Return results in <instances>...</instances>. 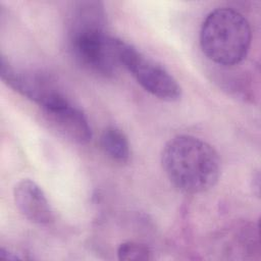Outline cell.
<instances>
[{
  "instance_id": "1",
  "label": "cell",
  "mask_w": 261,
  "mask_h": 261,
  "mask_svg": "<svg viewBox=\"0 0 261 261\" xmlns=\"http://www.w3.org/2000/svg\"><path fill=\"white\" fill-rule=\"evenodd\" d=\"M69 47L89 71L111 76L119 65L115 38L105 33V11L99 1H80L73 5L68 25Z\"/></svg>"
},
{
  "instance_id": "2",
  "label": "cell",
  "mask_w": 261,
  "mask_h": 261,
  "mask_svg": "<svg viewBox=\"0 0 261 261\" xmlns=\"http://www.w3.org/2000/svg\"><path fill=\"white\" fill-rule=\"evenodd\" d=\"M161 164L169 181L186 194L208 191L220 175V159L215 149L188 135L176 136L165 144Z\"/></svg>"
},
{
  "instance_id": "3",
  "label": "cell",
  "mask_w": 261,
  "mask_h": 261,
  "mask_svg": "<svg viewBox=\"0 0 261 261\" xmlns=\"http://www.w3.org/2000/svg\"><path fill=\"white\" fill-rule=\"evenodd\" d=\"M252 33L247 18L239 11L221 7L211 11L200 30V45L208 59L222 66L240 63L247 56Z\"/></svg>"
},
{
  "instance_id": "4",
  "label": "cell",
  "mask_w": 261,
  "mask_h": 261,
  "mask_svg": "<svg viewBox=\"0 0 261 261\" xmlns=\"http://www.w3.org/2000/svg\"><path fill=\"white\" fill-rule=\"evenodd\" d=\"M115 48L119 64L130 72L144 90L164 101L171 102L180 98V86L163 66L133 45L116 38Z\"/></svg>"
},
{
  "instance_id": "5",
  "label": "cell",
  "mask_w": 261,
  "mask_h": 261,
  "mask_svg": "<svg viewBox=\"0 0 261 261\" xmlns=\"http://www.w3.org/2000/svg\"><path fill=\"white\" fill-rule=\"evenodd\" d=\"M1 80L22 96L37 103L42 110L67 101L55 82L46 73L17 69L1 55Z\"/></svg>"
},
{
  "instance_id": "6",
  "label": "cell",
  "mask_w": 261,
  "mask_h": 261,
  "mask_svg": "<svg viewBox=\"0 0 261 261\" xmlns=\"http://www.w3.org/2000/svg\"><path fill=\"white\" fill-rule=\"evenodd\" d=\"M42 111L49 125L65 139L77 144L91 141L92 129L88 118L68 101Z\"/></svg>"
},
{
  "instance_id": "7",
  "label": "cell",
  "mask_w": 261,
  "mask_h": 261,
  "mask_svg": "<svg viewBox=\"0 0 261 261\" xmlns=\"http://www.w3.org/2000/svg\"><path fill=\"white\" fill-rule=\"evenodd\" d=\"M14 203L19 212L37 224H48L54 219L52 208L41 187L30 178L19 180L13 188Z\"/></svg>"
},
{
  "instance_id": "8",
  "label": "cell",
  "mask_w": 261,
  "mask_h": 261,
  "mask_svg": "<svg viewBox=\"0 0 261 261\" xmlns=\"http://www.w3.org/2000/svg\"><path fill=\"white\" fill-rule=\"evenodd\" d=\"M100 146L103 152L112 160L124 163L130 155V148L127 137L118 127L107 126L100 136Z\"/></svg>"
},
{
  "instance_id": "9",
  "label": "cell",
  "mask_w": 261,
  "mask_h": 261,
  "mask_svg": "<svg viewBox=\"0 0 261 261\" xmlns=\"http://www.w3.org/2000/svg\"><path fill=\"white\" fill-rule=\"evenodd\" d=\"M119 260L123 261H147L152 260V251L144 244L136 242L122 243L117 250Z\"/></svg>"
}]
</instances>
